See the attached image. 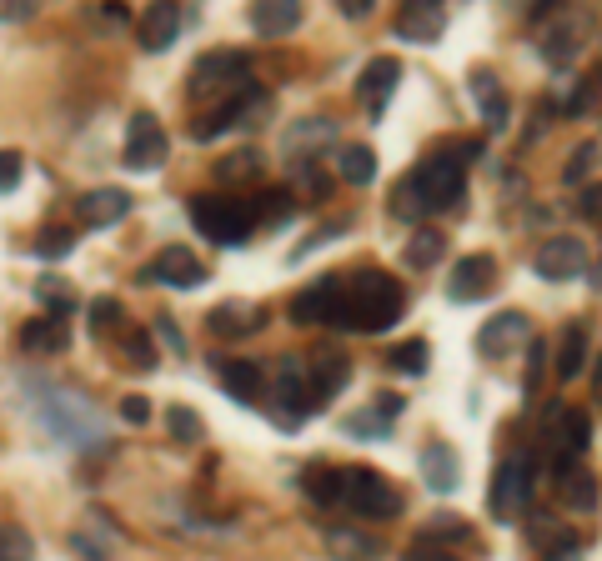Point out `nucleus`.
<instances>
[{"label":"nucleus","instance_id":"f257e3e1","mask_svg":"<svg viewBox=\"0 0 602 561\" xmlns=\"http://www.w3.org/2000/svg\"><path fill=\"white\" fill-rule=\"evenodd\" d=\"M477 146H442L432 161L412 166L397 186H392V216L397 221H422L432 211H457L467 201V166L462 156H472Z\"/></svg>","mask_w":602,"mask_h":561},{"label":"nucleus","instance_id":"f03ea898","mask_svg":"<svg viewBox=\"0 0 602 561\" xmlns=\"http://www.w3.org/2000/svg\"><path fill=\"white\" fill-rule=\"evenodd\" d=\"M407 316V286L377 266H362L347 276V306L337 331H387Z\"/></svg>","mask_w":602,"mask_h":561},{"label":"nucleus","instance_id":"7ed1b4c3","mask_svg":"<svg viewBox=\"0 0 602 561\" xmlns=\"http://www.w3.org/2000/svg\"><path fill=\"white\" fill-rule=\"evenodd\" d=\"M31 401H36L31 411L41 416V426L51 436H61L66 446H106L101 441V421H96V411L81 396L56 391V386H31Z\"/></svg>","mask_w":602,"mask_h":561},{"label":"nucleus","instance_id":"20e7f679","mask_svg":"<svg viewBox=\"0 0 602 561\" xmlns=\"http://www.w3.org/2000/svg\"><path fill=\"white\" fill-rule=\"evenodd\" d=\"M186 211H191V226L216 246H241L256 231V211L236 196H191Z\"/></svg>","mask_w":602,"mask_h":561},{"label":"nucleus","instance_id":"39448f33","mask_svg":"<svg viewBox=\"0 0 602 561\" xmlns=\"http://www.w3.org/2000/svg\"><path fill=\"white\" fill-rule=\"evenodd\" d=\"M342 506L357 511V516L382 521V516H397L407 501H402V491L382 471H372V466H342Z\"/></svg>","mask_w":602,"mask_h":561},{"label":"nucleus","instance_id":"423d86ee","mask_svg":"<svg viewBox=\"0 0 602 561\" xmlns=\"http://www.w3.org/2000/svg\"><path fill=\"white\" fill-rule=\"evenodd\" d=\"M221 86H231V91L251 86V56H246V51H206V56L191 66V76H186L191 101H206V96H216Z\"/></svg>","mask_w":602,"mask_h":561},{"label":"nucleus","instance_id":"0eeeda50","mask_svg":"<svg viewBox=\"0 0 602 561\" xmlns=\"http://www.w3.org/2000/svg\"><path fill=\"white\" fill-rule=\"evenodd\" d=\"M347 306V281L342 276H317L312 286H301L286 306L291 326H337Z\"/></svg>","mask_w":602,"mask_h":561},{"label":"nucleus","instance_id":"6e6552de","mask_svg":"<svg viewBox=\"0 0 602 561\" xmlns=\"http://www.w3.org/2000/svg\"><path fill=\"white\" fill-rule=\"evenodd\" d=\"M166 156H171V141H166L161 121H156L151 111H136V116H131V126H126L121 166H126V171H136V176H151V171H161V166H166Z\"/></svg>","mask_w":602,"mask_h":561},{"label":"nucleus","instance_id":"1a4fd4ad","mask_svg":"<svg viewBox=\"0 0 602 561\" xmlns=\"http://www.w3.org/2000/svg\"><path fill=\"white\" fill-rule=\"evenodd\" d=\"M261 111H266V91H261V86H241V91H231L216 111H206V116L191 126V136H196V141H216L221 131H246Z\"/></svg>","mask_w":602,"mask_h":561},{"label":"nucleus","instance_id":"9d476101","mask_svg":"<svg viewBox=\"0 0 602 561\" xmlns=\"http://www.w3.org/2000/svg\"><path fill=\"white\" fill-rule=\"evenodd\" d=\"M587 441H592V421H587V411H582V406H567V401H552V411H547L552 466H557V461H582Z\"/></svg>","mask_w":602,"mask_h":561},{"label":"nucleus","instance_id":"9b49d317","mask_svg":"<svg viewBox=\"0 0 602 561\" xmlns=\"http://www.w3.org/2000/svg\"><path fill=\"white\" fill-rule=\"evenodd\" d=\"M527 496H532V461L527 456H507L492 471V496H487L492 516H517L527 506Z\"/></svg>","mask_w":602,"mask_h":561},{"label":"nucleus","instance_id":"f8f14e48","mask_svg":"<svg viewBox=\"0 0 602 561\" xmlns=\"http://www.w3.org/2000/svg\"><path fill=\"white\" fill-rule=\"evenodd\" d=\"M397 81H402V61H397V56H377V61H367V71L357 76V101L367 106V116H372V121L387 111V101H392Z\"/></svg>","mask_w":602,"mask_h":561},{"label":"nucleus","instance_id":"ddd939ff","mask_svg":"<svg viewBox=\"0 0 602 561\" xmlns=\"http://www.w3.org/2000/svg\"><path fill=\"white\" fill-rule=\"evenodd\" d=\"M582 266H587V251H582L577 236H552L532 256V271L547 276V281H572V276H582Z\"/></svg>","mask_w":602,"mask_h":561},{"label":"nucleus","instance_id":"4468645a","mask_svg":"<svg viewBox=\"0 0 602 561\" xmlns=\"http://www.w3.org/2000/svg\"><path fill=\"white\" fill-rule=\"evenodd\" d=\"M517 346H532V326H527L522 311H502V316H492V321L477 331V351H482L487 361L512 356Z\"/></svg>","mask_w":602,"mask_h":561},{"label":"nucleus","instance_id":"2eb2a0df","mask_svg":"<svg viewBox=\"0 0 602 561\" xmlns=\"http://www.w3.org/2000/svg\"><path fill=\"white\" fill-rule=\"evenodd\" d=\"M497 286V261L487 256V251H477V256H462L457 266H452V281H447V296L452 301H482L487 291Z\"/></svg>","mask_w":602,"mask_h":561},{"label":"nucleus","instance_id":"dca6fc26","mask_svg":"<svg viewBox=\"0 0 602 561\" xmlns=\"http://www.w3.org/2000/svg\"><path fill=\"white\" fill-rule=\"evenodd\" d=\"M392 31H397L402 41L432 46V41H442V31H447V11L437 6V0H412V6H402V11H397Z\"/></svg>","mask_w":602,"mask_h":561},{"label":"nucleus","instance_id":"f3484780","mask_svg":"<svg viewBox=\"0 0 602 561\" xmlns=\"http://www.w3.org/2000/svg\"><path fill=\"white\" fill-rule=\"evenodd\" d=\"M141 276H146V281H161V286H176V291H191V286L206 281V266H201L186 246H166Z\"/></svg>","mask_w":602,"mask_h":561},{"label":"nucleus","instance_id":"a211bd4d","mask_svg":"<svg viewBox=\"0 0 602 561\" xmlns=\"http://www.w3.org/2000/svg\"><path fill=\"white\" fill-rule=\"evenodd\" d=\"M76 211H81V221H86V226L106 231V226H116V221H126V216H131V191H121V186H101V191H86Z\"/></svg>","mask_w":602,"mask_h":561},{"label":"nucleus","instance_id":"6ab92c4d","mask_svg":"<svg viewBox=\"0 0 602 561\" xmlns=\"http://www.w3.org/2000/svg\"><path fill=\"white\" fill-rule=\"evenodd\" d=\"M552 476H557V501L567 511H592L597 506V481H592V471L582 461H557Z\"/></svg>","mask_w":602,"mask_h":561},{"label":"nucleus","instance_id":"aec40b11","mask_svg":"<svg viewBox=\"0 0 602 561\" xmlns=\"http://www.w3.org/2000/svg\"><path fill=\"white\" fill-rule=\"evenodd\" d=\"M176 31H181V11L176 6H146L141 11V21H136V36H141V51H151V56H161L171 41H176Z\"/></svg>","mask_w":602,"mask_h":561},{"label":"nucleus","instance_id":"412c9836","mask_svg":"<svg viewBox=\"0 0 602 561\" xmlns=\"http://www.w3.org/2000/svg\"><path fill=\"white\" fill-rule=\"evenodd\" d=\"M472 101H477V111H482V121L492 126V131H502L507 126V96H502V81H497V71L492 66H472Z\"/></svg>","mask_w":602,"mask_h":561},{"label":"nucleus","instance_id":"4be33fe9","mask_svg":"<svg viewBox=\"0 0 602 561\" xmlns=\"http://www.w3.org/2000/svg\"><path fill=\"white\" fill-rule=\"evenodd\" d=\"M582 26H587V16H562L557 26H547L542 31V61L547 66H572V56H577V41H582Z\"/></svg>","mask_w":602,"mask_h":561},{"label":"nucleus","instance_id":"5701e85b","mask_svg":"<svg viewBox=\"0 0 602 561\" xmlns=\"http://www.w3.org/2000/svg\"><path fill=\"white\" fill-rule=\"evenodd\" d=\"M206 326H211L216 336H251L256 326H266V311L251 306V301H221V306L206 316Z\"/></svg>","mask_w":602,"mask_h":561},{"label":"nucleus","instance_id":"b1692460","mask_svg":"<svg viewBox=\"0 0 602 561\" xmlns=\"http://www.w3.org/2000/svg\"><path fill=\"white\" fill-rule=\"evenodd\" d=\"M216 366V381H221V391L226 396H236L241 406H251L256 396H261V366L256 361H211Z\"/></svg>","mask_w":602,"mask_h":561},{"label":"nucleus","instance_id":"393cba45","mask_svg":"<svg viewBox=\"0 0 602 561\" xmlns=\"http://www.w3.org/2000/svg\"><path fill=\"white\" fill-rule=\"evenodd\" d=\"M422 486H432L437 496H447V491H457V451L447 446V441H432V446H422Z\"/></svg>","mask_w":602,"mask_h":561},{"label":"nucleus","instance_id":"a878e982","mask_svg":"<svg viewBox=\"0 0 602 561\" xmlns=\"http://www.w3.org/2000/svg\"><path fill=\"white\" fill-rule=\"evenodd\" d=\"M307 371H312V381H317V391H322L327 401H332L337 391H347V381H352V361H347L342 351H332V346H317Z\"/></svg>","mask_w":602,"mask_h":561},{"label":"nucleus","instance_id":"bb28decb","mask_svg":"<svg viewBox=\"0 0 602 561\" xmlns=\"http://www.w3.org/2000/svg\"><path fill=\"white\" fill-rule=\"evenodd\" d=\"M296 26H301L296 0H261V6H251V31L256 36H291Z\"/></svg>","mask_w":602,"mask_h":561},{"label":"nucleus","instance_id":"cd10ccee","mask_svg":"<svg viewBox=\"0 0 602 561\" xmlns=\"http://www.w3.org/2000/svg\"><path fill=\"white\" fill-rule=\"evenodd\" d=\"M66 321L61 316H36V321H26L21 326V346L26 351H41V356H56V351H66Z\"/></svg>","mask_w":602,"mask_h":561},{"label":"nucleus","instance_id":"c85d7f7f","mask_svg":"<svg viewBox=\"0 0 602 561\" xmlns=\"http://www.w3.org/2000/svg\"><path fill=\"white\" fill-rule=\"evenodd\" d=\"M582 361H587V326H582V321H567V326H562V346H557V381H577V376H582Z\"/></svg>","mask_w":602,"mask_h":561},{"label":"nucleus","instance_id":"c756f323","mask_svg":"<svg viewBox=\"0 0 602 561\" xmlns=\"http://www.w3.org/2000/svg\"><path fill=\"white\" fill-rule=\"evenodd\" d=\"M337 176L342 181H352V186H372L377 181V156H372V146H342L337 151Z\"/></svg>","mask_w":602,"mask_h":561},{"label":"nucleus","instance_id":"7c9ffc66","mask_svg":"<svg viewBox=\"0 0 602 561\" xmlns=\"http://www.w3.org/2000/svg\"><path fill=\"white\" fill-rule=\"evenodd\" d=\"M301 491H307L317 506L342 501V466H307L301 471Z\"/></svg>","mask_w":602,"mask_h":561},{"label":"nucleus","instance_id":"2f4dec72","mask_svg":"<svg viewBox=\"0 0 602 561\" xmlns=\"http://www.w3.org/2000/svg\"><path fill=\"white\" fill-rule=\"evenodd\" d=\"M442 251H447V236L427 226V231H417V236L407 241V251H402V256H407V266H412V271H432V266L442 261Z\"/></svg>","mask_w":602,"mask_h":561},{"label":"nucleus","instance_id":"473e14b6","mask_svg":"<svg viewBox=\"0 0 602 561\" xmlns=\"http://www.w3.org/2000/svg\"><path fill=\"white\" fill-rule=\"evenodd\" d=\"M427 361H432V346H427L422 336L387 346V366H392V371H402V376H422V371H427Z\"/></svg>","mask_w":602,"mask_h":561},{"label":"nucleus","instance_id":"72a5a7b5","mask_svg":"<svg viewBox=\"0 0 602 561\" xmlns=\"http://www.w3.org/2000/svg\"><path fill=\"white\" fill-rule=\"evenodd\" d=\"M332 136H337V131H332V121H322V116H317V121H301V126L286 136V151H291V156L301 151V156L312 161V151H317V146H327Z\"/></svg>","mask_w":602,"mask_h":561},{"label":"nucleus","instance_id":"f704fd0d","mask_svg":"<svg viewBox=\"0 0 602 561\" xmlns=\"http://www.w3.org/2000/svg\"><path fill=\"white\" fill-rule=\"evenodd\" d=\"M121 356H126L131 371H156V346H151V336H146L141 326H126V331H121Z\"/></svg>","mask_w":602,"mask_h":561},{"label":"nucleus","instance_id":"c9c22d12","mask_svg":"<svg viewBox=\"0 0 602 561\" xmlns=\"http://www.w3.org/2000/svg\"><path fill=\"white\" fill-rule=\"evenodd\" d=\"M166 431H171L181 446H201V441H206L201 416H196L191 406H181V401H176V406H166Z\"/></svg>","mask_w":602,"mask_h":561},{"label":"nucleus","instance_id":"e433bc0d","mask_svg":"<svg viewBox=\"0 0 602 561\" xmlns=\"http://www.w3.org/2000/svg\"><path fill=\"white\" fill-rule=\"evenodd\" d=\"M71 246H76V231H66V226H41L31 241V251L41 261H61V256H71Z\"/></svg>","mask_w":602,"mask_h":561},{"label":"nucleus","instance_id":"4c0bfd02","mask_svg":"<svg viewBox=\"0 0 602 561\" xmlns=\"http://www.w3.org/2000/svg\"><path fill=\"white\" fill-rule=\"evenodd\" d=\"M291 206H296V201H291V191H281V186H276V191H266L251 211H256V226H286V221H291Z\"/></svg>","mask_w":602,"mask_h":561},{"label":"nucleus","instance_id":"58836bf2","mask_svg":"<svg viewBox=\"0 0 602 561\" xmlns=\"http://www.w3.org/2000/svg\"><path fill=\"white\" fill-rule=\"evenodd\" d=\"M327 546H332L337 556H347V561H372V556L382 551L377 541H367V536H357V531H337V526L327 531Z\"/></svg>","mask_w":602,"mask_h":561},{"label":"nucleus","instance_id":"ea45409f","mask_svg":"<svg viewBox=\"0 0 602 561\" xmlns=\"http://www.w3.org/2000/svg\"><path fill=\"white\" fill-rule=\"evenodd\" d=\"M256 166H261V156H256V151H231V156H221V166H216V181H221V186L251 181V176H256Z\"/></svg>","mask_w":602,"mask_h":561},{"label":"nucleus","instance_id":"a19ab883","mask_svg":"<svg viewBox=\"0 0 602 561\" xmlns=\"http://www.w3.org/2000/svg\"><path fill=\"white\" fill-rule=\"evenodd\" d=\"M422 536L437 541V546H452V541H472V526H467L462 516H432V521L422 526Z\"/></svg>","mask_w":602,"mask_h":561},{"label":"nucleus","instance_id":"79ce46f5","mask_svg":"<svg viewBox=\"0 0 602 561\" xmlns=\"http://www.w3.org/2000/svg\"><path fill=\"white\" fill-rule=\"evenodd\" d=\"M121 326H131V321H126V311H121V301H111V296H106V301H96V306H91V331H96V336H111V331L121 336Z\"/></svg>","mask_w":602,"mask_h":561},{"label":"nucleus","instance_id":"37998d69","mask_svg":"<svg viewBox=\"0 0 602 561\" xmlns=\"http://www.w3.org/2000/svg\"><path fill=\"white\" fill-rule=\"evenodd\" d=\"M0 561H31V536L16 521L0 526Z\"/></svg>","mask_w":602,"mask_h":561},{"label":"nucleus","instance_id":"c03bdc74","mask_svg":"<svg viewBox=\"0 0 602 561\" xmlns=\"http://www.w3.org/2000/svg\"><path fill=\"white\" fill-rule=\"evenodd\" d=\"M36 296H41V301H46L56 316H66V311L76 306V296L66 291V281H51V276H46V281H36Z\"/></svg>","mask_w":602,"mask_h":561},{"label":"nucleus","instance_id":"a18cd8bd","mask_svg":"<svg viewBox=\"0 0 602 561\" xmlns=\"http://www.w3.org/2000/svg\"><path fill=\"white\" fill-rule=\"evenodd\" d=\"M21 171H26L21 151H6V156H0V191H6V196H16V186H21Z\"/></svg>","mask_w":602,"mask_h":561},{"label":"nucleus","instance_id":"49530a36","mask_svg":"<svg viewBox=\"0 0 602 561\" xmlns=\"http://www.w3.org/2000/svg\"><path fill=\"white\" fill-rule=\"evenodd\" d=\"M592 156H597V146H577V151L567 156V166H562V181H567V186H577V181L587 176V166H592Z\"/></svg>","mask_w":602,"mask_h":561},{"label":"nucleus","instance_id":"de8ad7c7","mask_svg":"<svg viewBox=\"0 0 602 561\" xmlns=\"http://www.w3.org/2000/svg\"><path fill=\"white\" fill-rule=\"evenodd\" d=\"M402 561H457L447 546H437V541H427V536H417L412 546H407V556Z\"/></svg>","mask_w":602,"mask_h":561},{"label":"nucleus","instance_id":"09e8293b","mask_svg":"<svg viewBox=\"0 0 602 561\" xmlns=\"http://www.w3.org/2000/svg\"><path fill=\"white\" fill-rule=\"evenodd\" d=\"M582 221H602V181L597 186H582V196H577V206H572Z\"/></svg>","mask_w":602,"mask_h":561},{"label":"nucleus","instance_id":"8fccbe9b","mask_svg":"<svg viewBox=\"0 0 602 561\" xmlns=\"http://www.w3.org/2000/svg\"><path fill=\"white\" fill-rule=\"evenodd\" d=\"M156 336L166 341V351H176V356H186V336L176 331V321H171V316H156Z\"/></svg>","mask_w":602,"mask_h":561},{"label":"nucleus","instance_id":"3c124183","mask_svg":"<svg viewBox=\"0 0 602 561\" xmlns=\"http://www.w3.org/2000/svg\"><path fill=\"white\" fill-rule=\"evenodd\" d=\"M121 421L146 426V421H151V401H146V396H126V401H121Z\"/></svg>","mask_w":602,"mask_h":561},{"label":"nucleus","instance_id":"603ef678","mask_svg":"<svg viewBox=\"0 0 602 561\" xmlns=\"http://www.w3.org/2000/svg\"><path fill=\"white\" fill-rule=\"evenodd\" d=\"M542 361H547V346L532 336V346H527V366H532V371H527V396L537 391V371H542Z\"/></svg>","mask_w":602,"mask_h":561},{"label":"nucleus","instance_id":"864d4df0","mask_svg":"<svg viewBox=\"0 0 602 561\" xmlns=\"http://www.w3.org/2000/svg\"><path fill=\"white\" fill-rule=\"evenodd\" d=\"M296 171H301V176H307V191H312L317 201H322V196L332 191V181H327V176L317 171V161H307V166H296Z\"/></svg>","mask_w":602,"mask_h":561},{"label":"nucleus","instance_id":"5fc2aeb1","mask_svg":"<svg viewBox=\"0 0 602 561\" xmlns=\"http://www.w3.org/2000/svg\"><path fill=\"white\" fill-rule=\"evenodd\" d=\"M372 11V0H342V16H352V21H362Z\"/></svg>","mask_w":602,"mask_h":561},{"label":"nucleus","instance_id":"6e6d98bb","mask_svg":"<svg viewBox=\"0 0 602 561\" xmlns=\"http://www.w3.org/2000/svg\"><path fill=\"white\" fill-rule=\"evenodd\" d=\"M592 391H597V406H602V361H597V376H592Z\"/></svg>","mask_w":602,"mask_h":561},{"label":"nucleus","instance_id":"4d7b16f0","mask_svg":"<svg viewBox=\"0 0 602 561\" xmlns=\"http://www.w3.org/2000/svg\"><path fill=\"white\" fill-rule=\"evenodd\" d=\"M592 281H597V291H602V266H597V271H592Z\"/></svg>","mask_w":602,"mask_h":561}]
</instances>
